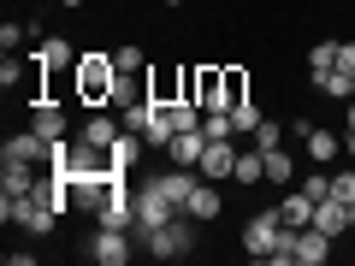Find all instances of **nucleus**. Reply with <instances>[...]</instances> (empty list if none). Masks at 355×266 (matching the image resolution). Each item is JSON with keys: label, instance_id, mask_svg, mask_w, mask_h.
<instances>
[{"label": "nucleus", "instance_id": "obj_41", "mask_svg": "<svg viewBox=\"0 0 355 266\" xmlns=\"http://www.w3.org/2000/svg\"><path fill=\"white\" fill-rule=\"evenodd\" d=\"M166 6H184V0H166Z\"/></svg>", "mask_w": 355, "mask_h": 266}, {"label": "nucleus", "instance_id": "obj_13", "mask_svg": "<svg viewBox=\"0 0 355 266\" xmlns=\"http://www.w3.org/2000/svg\"><path fill=\"white\" fill-rule=\"evenodd\" d=\"M48 148H53V142H42L36 130H18V136H6L0 160H30V166H36V160H48Z\"/></svg>", "mask_w": 355, "mask_h": 266}, {"label": "nucleus", "instance_id": "obj_12", "mask_svg": "<svg viewBox=\"0 0 355 266\" xmlns=\"http://www.w3.org/2000/svg\"><path fill=\"white\" fill-rule=\"evenodd\" d=\"M331 254V237L320 225H296V266H320Z\"/></svg>", "mask_w": 355, "mask_h": 266}, {"label": "nucleus", "instance_id": "obj_33", "mask_svg": "<svg viewBox=\"0 0 355 266\" xmlns=\"http://www.w3.org/2000/svg\"><path fill=\"white\" fill-rule=\"evenodd\" d=\"M18 83H24V60L6 53V60H0V89H18Z\"/></svg>", "mask_w": 355, "mask_h": 266}, {"label": "nucleus", "instance_id": "obj_28", "mask_svg": "<svg viewBox=\"0 0 355 266\" xmlns=\"http://www.w3.org/2000/svg\"><path fill=\"white\" fill-rule=\"evenodd\" d=\"M243 101H249V71L225 65V107H243Z\"/></svg>", "mask_w": 355, "mask_h": 266}, {"label": "nucleus", "instance_id": "obj_34", "mask_svg": "<svg viewBox=\"0 0 355 266\" xmlns=\"http://www.w3.org/2000/svg\"><path fill=\"white\" fill-rule=\"evenodd\" d=\"M302 195H314V202H326V195H331V177H326V172H308V177H302Z\"/></svg>", "mask_w": 355, "mask_h": 266}, {"label": "nucleus", "instance_id": "obj_38", "mask_svg": "<svg viewBox=\"0 0 355 266\" xmlns=\"http://www.w3.org/2000/svg\"><path fill=\"white\" fill-rule=\"evenodd\" d=\"M343 154H349V166H355V130H343Z\"/></svg>", "mask_w": 355, "mask_h": 266}, {"label": "nucleus", "instance_id": "obj_3", "mask_svg": "<svg viewBox=\"0 0 355 266\" xmlns=\"http://www.w3.org/2000/svg\"><path fill=\"white\" fill-rule=\"evenodd\" d=\"M142 249H148L154 260H184V254L196 249V219H190V213H178L172 225H160V231H142Z\"/></svg>", "mask_w": 355, "mask_h": 266}, {"label": "nucleus", "instance_id": "obj_14", "mask_svg": "<svg viewBox=\"0 0 355 266\" xmlns=\"http://www.w3.org/2000/svg\"><path fill=\"white\" fill-rule=\"evenodd\" d=\"M314 225H320V231H326V237H331V242H338V237H343V231H349V207H343V202H338V195H326V202H314Z\"/></svg>", "mask_w": 355, "mask_h": 266}, {"label": "nucleus", "instance_id": "obj_29", "mask_svg": "<svg viewBox=\"0 0 355 266\" xmlns=\"http://www.w3.org/2000/svg\"><path fill=\"white\" fill-rule=\"evenodd\" d=\"M231 125H237V136H249V130H261V107H254V101L231 107Z\"/></svg>", "mask_w": 355, "mask_h": 266}, {"label": "nucleus", "instance_id": "obj_11", "mask_svg": "<svg viewBox=\"0 0 355 266\" xmlns=\"http://www.w3.org/2000/svg\"><path fill=\"white\" fill-rule=\"evenodd\" d=\"M36 190V172L30 160H0V202H18V195Z\"/></svg>", "mask_w": 355, "mask_h": 266}, {"label": "nucleus", "instance_id": "obj_5", "mask_svg": "<svg viewBox=\"0 0 355 266\" xmlns=\"http://www.w3.org/2000/svg\"><path fill=\"white\" fill-rule=\"evenodd\" d=\"M279 231H284L279 207H266V213H249V225H243V249H249V260H266V254H272V242H279Z\"/></svg>", "mask_w": 355, "mask_h": 266}, {"label": "nucleus", "instance_id": "obj_1", "mask_svg": "<svg viewBox=\"0 0 355 266\" xmlns=\"http://www.w3.org/2000/svg\"><path fill=\"white\" fill-rule=\"evenodd\" d=\"M113 83H119V60L113 53H77V95H83L89 107L113 101Z\"/></svg>", "mask_w": 355, "mask_h": 266}, {"label": "nucleus", "instance_id": "obj_36", "mask_svg": "<svg viewBox=\"0 0 355 266\" xmlns=\"http://www.w3.org/2000/svg\"><path fill=\"white\" fill-rule=\"evenodd\" d=\"M338 65H343V71H355V42H343V48H338Z\"/></svg>", "mask_w": 355, "mask_h": 266}, {"label": "nucleus", "instance_id": "obj_30", "mask_svg": "<svg viewBox=\"0 0 355 266\" xmlns=\"http://www.w3.org/2000/svg\"><path fill=\"white\" fill-rule=\"evenodd\" d=\"M279 142H284V125H279V118H261V130H254V148H279Z\"/></svg>", "mask_w": 355, "mask_h": 266}, {"label": "nucleus", "instance_id": "obj_40", "mask_svg": "<svg viewBox=\"0 0 355 266\" xmlns=\"http://www.w3.org/2000/svg\"><path fill=\"white\" fill-rule=\"evenodd\" d=\"M349 231H355V207H349Z\"/></svg>", "mask_w": 355, "mask_h": 266}, {"label": "nucleus", "instance_id": "obj_9", "mask_svg": "<svg viewBox=\"0 0 355 266\" xmlns=\"http://www.w3.org/2000/svg\"><path fill=\"white\" fill-rule=\"evenodd\" d=\"M219 207H225V202H219V190H214V177H202V184H196V190L184 195V213H190L196 225H214V219H219Z\"/></svg>", "mask_w": 355, "mask_h": 266}, {"label": "nucleus", "instance_id": "obj_10", "mask_svg": "<svg viewBox=\"0 0 355 266\" xmlns=\"http://www.w3.org/2000/svg\"><path fill=\"white\" fill-rule=\"evenodd\" d=\"M95 219H101L107 231H130V225H137V195H125V184H119V190L101 202V213H95Z\"/></svg>", "mask_w": 355, "mask_h": 266}, {"label": "nucleus", "instance_id": "obj_22", "mask_svg": "<svg viewBox=\"0 0 355 266\" xmlns=\"http://www.w3.org/2000/svg\"><path fill=\"white\" fill-rule=\"evenodd\" d=\"M314 89H320V95H331V101H349V95H355V71L331 65V71H320V77H314Z\"/></svg>", "mask_w": 355, "mask_h": 266}, {"label": "nucleus", "instance_id": "obj_18", "mask_svg": "<svg viewBox=\"0 0 355 266\" xmlns=\"http://www.w3.org/2000/svg\"><path fill=\"white\" fill-rule=\"evenodd\" d=\"M148 101H160V107L184 101V71H148Z\"/></svg>", "mask_w": 355, "mask_h": 266}, {"label": "nucleus", "instance_id": "obj_31", "mask_svg": "<svg viewBox=\"0 0 355 266\" xmlns=\"http://www.w3.org/2000/svg\"><path fill=\"white\" fill-rule=\"evenodd\" d=\"M202 136H214V142H219V136H237L231 113H207V118H202Z\"/></svg>", "mask_w": 355, "mask_h": 266}, {"label": "nucleus", "instance_id": "obj_20", "mask_svg": "<svg viewBox=\"0 0 355 266\" xmlns=\"http://www.w3.org/2000/svg\"><path fill=\"white\" fill-rule=\"evenodd\" d=\"M125 136V125H119V113H95L83 125V142H95V148H113V142Z\"/></svg>", "mask_w": 355, "mask_h": 266}, {"label": "nucleus", "instance_id": "obj_37", "mask_svg": "<svg viewBox=\"0 0 355 266\" xmlns=\"http://www.w3.org/2000/svg\"><path fill=\"white\" fill-rule=\"evenodd\" d=\"M343 130H355V95L343 101Z\"/></svg>", "mask_w": 355, "mask_h": 266}, {"label": "nucleus", "instance_id": "obj_25", "mask_svg": "<svg viewBox=\"0 0 355 266\" xmlns=\"http://www.w3.org/2000/svg\"><path fill=\"white\" fill-rule=\"evenodd\" d=\"M107 154H113V166H119V172H130V166L142 160V136H137V130H125V136H119Z\"/></svg>", "mask_w": 355, "mask_h": 266}, {"label": "nucleus", "instance_id": "obj_39", "mask_svg": "<svg viewBox=\"0 0 355 266\" xmlns=\"http://www.w3.org/2000/svg\"><path fill=\"white\" fill-rule=\"evenodd\" d=\"M60 6H83V0H60Z\"/></svg>", "mask_w": 355, "mask_h": 266}, {"label": "nucleus", "instance_id": "obj_17", "mask_svg": "<svg viewBox=\"0 0 355 266\" xmlns=\"http://www.w3.org/2000/svg\"><path fill=\"white\" fill-rule=\"evenodd\" d=\"M302 142H308V160H314V166H331V160H338V148H343V136H338V130H326V125H314Z\"/></svg>", "mask_w": 355, "mask_h": 266}, {"label": "nucleus", "instance_id": "obj_16", "mask_svg": "<svg viewBox=\"0 0 355 266\" xmlns=\"http://www.w3.org/2000/svg\"><path fill=\"white\" fill-rule=\"evenodd\" d=\"M202 148H207V136H202V130H178V136L166 142L172 166H202Z\"/></svg>", "mask_w": 355, "mask_h": 266}, {"label": "nucleus", "instance_id": "obj_6", "mask_svg": "<svg viewBox=\"0 0 355 266\" xmlns=\"http://www.w3.org/2000/svg\"><path fill=\"white\" fill-rule=\"evenodd\" d=\"M30 130H36L42 142H65V107L53 101V95H36V107H30Z\"/></svg>", "mask_w": 355, "mask_h": 266}, {"label": "nucleus", "instance_id": "obj_23", "mask_svg": "<svg viewBox=\"0 0 355 266\" xmlns=\"http://www.w3.org/2000/svg\"><path fill=\"white\" fill-rule=\"evenodd\" d=\"M243 184V190H254V184H266V154L254 148V154H237V172H231Z\"/></svg>", "mask_w": 355, "mask_h": 266}, {"label": "nucleus", "instance_id": "obj_19", "mask_svg": "<svg viewBox=\"0 0 355 266\" xmlns=\"http://www.w3.org/2000/svg\"><path fill=\"white\" fill-rule=\"evenodd\" d=\"M154 113H160V101H148V95H142V101L119 107V125H125V130H137V136L148 142V125H154Z\"/></svg>", "mask_w": 355, "mask_h": 266}, {"label": "nucleus", "instance_id": "obj_8", "mask_svg": "<svg viewBox=\"0 0 355 266\" xmlns=\"http://www.w3.org/2000/svg\"><path fill=\"white\" fill-rule=\"evenodd\" d=\"M196 172H202V177H214V184L237 172V148H231V136H219V142L207 136V148H202V166H196Z\"/></svg>", "mask_w": 355, "mask_h": 266}, {"label": "nucleus", "instance_id": "obj_15", "mask_svg": "<svg viewBox=\"0 0 355 266\" xmlns=\"http://www.w3.org/2000/svg\"><path fill=\"white\" fill-rule=\"evenodd\" d=\"M30 60H36V65H60V71H65V65H77V48L65 36H36V53H30Z\"/></svg>", "mask_w": 355, "mask_h": 266}, {"label": "nucleus", "instance_id": "obj_32", "mask_svg": "<svg viewBox=\"0 0 355 266\" xmlns=\"http://www.w3.org/2000/svg\"><path fill=\"white\" fill-rule=\"evenodd\" d=\"M331 195H338L343 207H355V166H349V172H338V177H331Z\"/></svg>", "mask_w": 355, "mask_h": 266}, {"label": "nucleus", "instance_id": "obj_7", "mask_svg": "<svg viewBox=\"0 0 355 266\" xmlns=\"http://www.w3.org/2000/svg\"><path fill=\"white\" fill-rule=\"evenodd\" d=\"M130 254H137L130 237H125V231H107V225L95 231V242H89V260H101V266H125Z\"/></svg>", "mask_w": 355, "mask_h": 266}, {"label": "nucleus", "instance_id": "obj_21", "mask_svg": "<svg viewBox=\"0 0 355 266\" xmlns=\"http://www.w3.org/2000/svg\"><path fill=\"white\" fill-rule=\"evenodd\" d=\"M279 219H284V225H314V195H302V190H284Z\"/></svg>", "mask_w": 355, "mask_h": 266}, {"label": "nucleus", "instance_id": "obj_35", "mask_svg": "<svg viewBox=\"0 0 355 266\" xmlns=\"http://www.w3.org/2000/svg\"><path fill=\"white\" fill-rule=\"evenodd\" d=\"M24 36H30V30H24V24H0V48H6V53H12V48H18V42H24Z\"/></svg>", "mask_w": 355, "mask_h": 266}, {"label": "nucleus", "instance_id": "obj_24", "mask_svg": "<svg viewBox=\"0 0 355 266\" xmlns=\"http://www.w3.org/2000/svg\"><path fill=\"white\" fill-rule=\"evenodd\" d=\"M291 177H296V160L284 154V142L266 148V184H284V190H291Z\"/></svg>", "mask_w": 355, "mask_h": 266}, {"label": "nucleus", "instance_id": "obj_27", "mask_svg": "<svg viewBox=\"0 0 355 266\" xmlns=\"http://www.w3.org/2000/svg\"><path fill=\"white\" fill-rule=\"evenodd\" d=\"M113 60H119V71H125V77H148V53H142L137 42H125V48H119Z\"/></svg>", "mask_w": 355, "mask_h": 266}, {"label": "nucleus", "instance_id": "obj_26", "mask_svg": "<svg viewBox=\"0 0 355 266\" xmlns=\"http://www.w3.org/2000/svg\"><path fill=\"white\" fill-rule=\"evenodd\" d=\"M338 48H343V42H314V48H308V77L331 71V65H338Z\"/></svg>", "mask_w": 355, "mask_h": 266}, {"label": "nucleus", "instance_id": "obj_4", "mask_svg": "<svg viewBox=\"0 0 355 266\" xmlns=\"http://www.w3.org/2000/svg\"><path fill=\"white\" fill-rule=\"evenodd\" d=\"M178 219V202H166V190L160 184H137V231H160V225H172Z\"/></svg>", "mask_w": 355, "mask_h": 266}, {"label": "nucleus", "instance_id": "obj_2", "mask_svg": "<svg viewBox=\"0 0 355 266\" xmlns=\"http://www.w3.org/2000/svg\"><path fill=\"white\" fill-rule=\"evenodd\" d=\"M184 95L202 113H231L225 107V65H184Z\"/></svg>", "mask_w": 355, "mask_h": 266}]
</instances>
